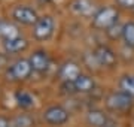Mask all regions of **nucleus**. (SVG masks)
<instances>
[{
  "label": "nucleus",
  "mask_w": 134,
  "mask_h": 127,
  "mask_svg": "<svg viewBox=\"0 0 134 127\" xmlns=\"http://www.w3.org/2000/svg\"><path fill=\"white\" fill-rule=\"evenodd\" d=\"M119 21V9L113 5L101 6L92 14L91 25L96 30H107Z\"/></svg>",
  "instance_id": "1"
},
{
  "label": "nucleus",
  "mask_w": 134,
  "mask_h": 127,
  "mask_svg": "<svg viewBox=\"0 0 134 127\" xmlns=\"http://www.w3.org/2000/svg\"><path fill=\"white\" fill-rule=\"evenodd\" d=\"M106 108L112 111V112H128L133 109L134 99L130 97L128 94L122 93L119 90L116 91H110L104 99Z\"/></svg>",
  "instance_id": "2"
},
{
  "label": "nucleus",
  "mask_w": 134,
  "mask_h": 127,
  "mask_svg": "<svg viewBox=\"0 0 134 127\" xmlns=\"http://www.w3.org/2000/svg\"><path fill=\"white\" fill-rule=\"evenodd\" d=\"M92 59L96 61L97 66L104 69H113L118 64V55L109 45L98 44L96 48L92 49Z\"/></svg>",
  "instance_id": "3"
},
{
  "label": "nucleus",
  "mask_w": 134,
  "mask_h": 127,
  "mask_svg": "<svg viewBox=\"0 0 134 127\" xmlns=\"http://www.w3.org/2000/svg\"><path fill=\"white\" fill-rule=\"evenodd\" d=\"M55 31V20L52 15H40L37 23L33 25V38L36 40H49Z\"/></svg>",
  "instance_id": "4"
},
{
  "label": "nucleus",
  "mask_w": 134,
  "mask_h": 127,
  "mask_svg": "<svg viewBox=\"0 0 134 127\" xmlns=\"http://www.w3.org/2000/svg\"><path fill=\"white\" fill-rule=\"evenodd\" d=\"M42 117L46 124H49L52 127H60L69 123L70 112L61 105H51V106H48L43 111Z\"/></svg>",
  "instance_id": "5"
},
{
  "label": "nucleus",
  "mask_w": 134,
  "mask_h": 127,
  "mask_svg": "<svg viewBox=\"0 0 134 127\" xmlns=\"http://www.w3.org/2000/svg\"><path fill=\"white\" fill-rule=\"evenodd\" d=\"M33 73L29 59H18L6 69V78L10 81H25Z\"/></svg>",
  "instance_id": "6"
},
{
  "label": "nucleus",
  "mask_w": 134,
  "mask_h": 127,
  "mask_svg": "<svg viewBox=\"0 0 134 127\" xmlns=\"http://www.w3.org/2000/svg\"><path fill=\"white\" fill-rule=\"evenodd\" d=\"M12 20L23 25H34L39 20L37 10L29 5H18L12 9Z\"/></svg>",
  "instance_id": "7"
},
{
  "label": "nucleus",
  "mask_w": 134,
  "mask_h": 127,
  "mask_svg": "<svg viewBox=\"0 0 134 127\" xmlns=\"http://www.w3.org/2000/svg\"><path fill=\"white\" fill-rule=\"evenodd\" d=\"M29 61L31 64V67H33V72H39V73L46 72L49 69V64H51L49 54L45 49H36L29 57Z\"/></svg>",
  "instance_id": "8"
},
{
  "label": "nucleus",
  "mask_w": 134,
  "mask_h": 127,
  "mask_svg": "<svg viewBox=\"0 0 134 127\" xmlns=\"http://www.w3.org/2000/svg\"><path fill=\"white\" fill-rule=\"evenodd\" d=\"M109 115L101 108H91L85 114V121L90 127H104L109 123Z\"/></svg>",
  "instance_id": "9"
},
{
  "label": "nucleus",
  "mask_w": 134,
  "mask_h": 127,
  "mask_svg": "<svg viewBox=\"0 0 134 127\" xmlns=\"http://www.w3.org/2000/svg\"><path fill=\"white\" fill-rule=\"evenodd\" d=\"M73 84H75L76 93H79V94H90L96 90V81H94V78H92L91 75L83 73V72L75 79Z\"/></svg>",
  "instance_id": "10"
},
{
  "label": "nucleus",
  "mask_w": 134,
  "mask_h": 127,
  "mask_svg": "<svg viewBox=\"0 0 134 127\" xmlns=\"http://www.w3.org/2000/svg\"><path fill=\"white\" fill-rule=\"evenodd\" d=\"M82 73L79 64L75 63V61H66L60 67V78H61L63 82H75V79Z\"/></svg>",
  "instance_id": "11"
},
{
  "label": "nucleus",
  "mask_w": 134,
  "mask_h": 127,
  "mask_svg": "<svg viewBox=\"0 0 134 127\" xmlns=\"http://www.w3.org/2000/svg\"><path fill=\"white\" fill-rule=\"evenodd\" d=\"M14 99H15V102H16V105H18L21 109H24V111H29V109L34 108V105H36L34 96L30 93V91L24 90V88L16 90L14 93Z\"/></svg>",
  "instance_id": "12"
},
{
  "label": "nucleus",
  "mask_w": 134,
  "mask_h": 127,
  "mask_svg": "<svg viewBox=\"0 0 134 127\" xmlns=\"http://www.w3.org/2000/svg\"><path fill=\"white\" fill-rule=\"evenodd\" d=\"M3 48L9 54H19L29 48V42H27L25 38L18 36V38H14V39H6L3 42Z\"/></svg>",
  "instance_id": "13"
},
{
  "label": "nucleus",
  "mask_w": 134,
  "mask_h": 127,
  "mask_svg": "<svg viewBox=\"0 0 134 127\" xmlns=\"http://www.w3.org/2000/svg\"><path fill=\"white\" fill-rule=\"evenodd\" d=\"M92 2L91 0H73L70 5V10L75 15L79 17H86L92 14Z\"/></svg>",
  "instance_id": "14"
},
{
  "label": "nucleus",
  "mask_w": 134,
  "mask_h": 127,
  "mask_svg": "<svg viewBox=\"0 0 134 127\" xmlns=\"http://www.w3.org/2000/svg\"><path fill=\"white\" fill-rule=\"evenodd\" d=\"M121 40L124 42L125 46L134 49V20L127 21L122 24V36Z\"/></svg>",
  "instance_id": "15"
},
{
  "label": "nucleus",
  "mask_w": 134,
  "mask_h": 127,
  "mask_svg": "<svg viewBox=\"0 0 134 127\" xmlns=\"http://www.w3.org/2000/svg\"><path fill=\"white\" fill-rule=\"evenodd\" d=\"M118 88H119V91L128 94L130 97L134 99V75H122L118 81Z\"/></svg>",
  "instance_id": "16"
},
{
  "label": "nucleus",
  "mask_w": 134,
  "mask_h": 127,
  "mask_svg": "<svg viewBox=\"0 0 134 127\" xmlns=\"http://www.w3.org/2000/svg\"><path fill=\"white\" fill-rule=\"evenodd\" d=\"M12 126L14 127H33L34 126V120L30 114L24 112V114H19L14 118L12 121Z\"/></svg>",
  "instance_id": "17"
},
{
  "label": "nucleus",
  "mask_w": 134,
  "mask_h": 127,
  "mask_svg": "<svg viewBox=\"0 0 134 127\" xmlns=\"http://www.w3.org/2000/svg\"><path fill=\"white\" fill-rule=\"evenodd\" d=\"M0 34L3 36V39H14V38H18L19 33H18V30H16V27L12 24H2L0 25Z\"/></svg>",
  "instance_id": "18"
},
{
  "label": "nucleus",
  "mask_w": 134,
  "mask_h": 127,
  "mask_svg": "<svg viewBox=\"0 0 134 127\" xmlns=\"http://www.w3.org/2000/svg\"><path fill=\"white\" fill-rule=\"evenodd\" d=\"M106 34H107V38L109 39H121V36H122V24H115V25H112L110 29H107L104 31Z\"/></svg>",
  "instance_id": "19"
},
{
  "label": "nucleus",
  "mask_w": 134,
  "mask_h": 127,
  "mask_svg": "<svg viewBox=\"0 0 134 127\" xmlns=\"http://www.w3.org/2000/svg\"><path fill=\"white\" fill-rule=\"evenodd\" d=\"M116 8H122V9L134 10V0H115Z\"/></svg>",
  "instance_id": "20"
},
{
  "label": "nucleus",
  "mask_w": 134,
  "mask_h": 127,
  "mask_svg": "<svg viewBox=\"0 0 134 127\" xmlns=\"http://www.w3.org/2000/svg\"><path fill=\"white\" fill-rule=\"evenodd\" d=\"M0 127H10L9 118L5 117V115H0Z\"/></svg>",
  "instance_id": "21"
},
{
  "label": "nucleus",
  "mask_w": 134,
  "mask_h": 127,
  "mask_svg": "<svg viewBox=\"0 0 134 127\" xmlns=\"http://www.w3.org/2000/svg\"><path fill=\"white\" fill-rule=\"evenodd\" d=\"M104 127H119V126H118V123H115L113 120H109V123H107Z\"/></svg>",
  "instance_id": "22"
},
{
  "label": "nucleus",
  "mask_w": 134,
  "mask_h": 127,
  "mask_svg": "<svg viewBox=\"0 0 134 127\" xmlns=\"http://www.w3.org/2000/svg\"><path fill=\"white\" fill-rule=\"evenodd\" d=\"M40 3H49V2H52V0H39Z\"/></svg>",
  "instance_id": "23"
},
{
  "label": "nucleus",
  "mask_w": 134,
  "mask_h": 127,
  "mask_svg": "<svg viewBox=\"0 0 134 127\" xmlns=\"http://www.w3.org/2000/svg\"><path fill=\"white\" fill-rule=\"evenodd\" d=\"M10 127H14V126H10Z\"/></svg>",
  "instance_id": "24"
},
{
  "label": "nucleus",
  "mask_w": 134,
  "mask_h": 127,
  "mask_svg": "<svg viewBox=\"0 0 134 127\" xmlns=\"http://www.w3.org/2000/svg\"><path fill=\"white\" fill-rule=\"evenodd\" d=\"M133 12H134V10H133Z\"/></svg>",
  "instance_id": "25"
}]
</instances>
